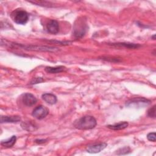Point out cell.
<instances>
[{"mask_svg":"<svg viewBox=\"0 0 156 156\" xmlns=\"http://www.w3.org/2000/svg\"><path fill=\"white\" fill-rule=\"evenodd\" d=\"M97 124L96 119L91 116H84L74 122V126L80 130H90L94 128Z\"/></svg>","mask_w":156,"mask_h":156,"instance_id":"obj_1","label":"cell"},{"mask_svg":"<svg viewBox=\"0 0 156 156\" xmlns=\"http://www.w3.org/2000/svg\"><path fill=\"white\" fill-rule=\"evenodd\" d=\"M16 47L21 48L24 49L30 50V51H49V52H57L59 51L57 48L55 47H51L46 46H38V45H24L18 43H13L12 44Z\"/></svg>","mask_w":156,"mask_h":156,"instance_id":"obj_2","label":"cell"},{"mask_svg":"<svg viewBox=\"0 0 156 156\" xmlns=\"http://www.w3.org/2000/svg\"><path fill=\"white\" fill-rule=\"evenodd\" d=\"M12 17L15 23L18 24H25L29 20L27 13L26 11L20 9L14 10L12 13Z\"/></svg>","mask_w":156,"mask_h":156,"instance_id":"obj_3","label":"cell"},{"mask_svg":"<svg viewBox=\"0 0 156 156\" xmlns=\"http://www.w3.org/2000/svg\"><path fill=\"white\" fill-rule=\"evenodd\" d=\"M151 101L144 98H135L127 101L126 105L129 107L141 108L149 105L151 104Z\"/></svg>","mask_w":156,"mask_h":156,"instance_id":"obj_4","label":"cell"},{"mask_svg":"<svg viewBox=\"0 0 156 156\" xmlns=\"http://www.w3.org/2000/svg\"><path fill=\"white\" fill-rule=\"evenodd\" d=\"M87 30V26L85 21L83 20H79L74 24V35L76 38H82L86 33Z\"/></svg>","mask_w":156,"mask_h":156,"instance_id":"obj_5","label":"cell"},{"mask_svg":"<svg viewBox=\"0 0 156 156\" xmlns=\"http://www.w3.org/2000/svg\"><path fill=\"white\" fill-rule=\"evenodd\" d=\"M49 114V110L44 106L39 105L35 107L32 113V115L38 119L44 118Z\"/></svg>","mask_w":156,"mask_h":156,"instance_id":"obj_6","label":"cell"},{"mask_svg":"<svg viewBox=\"0 0 156 156\" xmlns=\"http://www.w3.org/2000/svg\"><path fill=\"white\" fill-rule=\"evenodd\" d=\"M107 146V144L105 143L94 144L87 146L86 147V151L87 152L90 154H96L104 150Z\"/></svg>","mask_w":156,"mask_h":156,"instance_id":"obj_7","label":"cell"},{"mask_svg":"<svg viewBox=\"0 0 156 156\" xmlns=\"http://www.w3.org/2000/svg\"><path fill=\"white\" fill-rule=\"evenodd\" d=\"M47 31L52 34H56L59 31L58 23L55 20H51L46 24Z\"/></svg>","mask_w":156,"mask_h":156,"instance_id":"obj_8","label":"cell"},{"mask_svg":"<svg viewBox=\"0 0 156 156\" xmlns=\"http://www.w3.org/2000/svg\"><path fill=\"white\" fill-rule=\"evenodd\" d=\"M22 101L25 105L30 107L36 104L37 99L32 94L27 93L23 95Z\"/></svg>","mask_w":156,"mask_h":156,"instance_id":"obj_9","label":"cell"},{"mask_svg":"<svg viewBox=\"0 0 156 156\" xmlns=\"http://www.w3.org/2000/svg\"><path fill=\"white\" fill-rule=\"evenodd\" d=\"M41 98L46 102L51 105L55 104L57 101L56 96L52 93H44L42 94Z\"/></svg>","mask_w":156,"mask_h":156,"instance_id":"obj_10","label":"cell"},{"mask_svg":"<svg viewBox=\"0 0 156 156\" xmlns=\"http://www.w3.org/2000/svg\"><path fill=\"white\" fill-rule=\"evenodd\" d=\"M21 121V118L19 116H1V122H18Z\"/></svg>","mask_w":156,"mask_h":156,"instance_id":"obj_11","label":"cell"},{"mask_svg":"<svg viewBox=\"0 0 156 156\" xmlns=\"http://www.w3.org/2000/svg\"><path fill=\"white\" fill-rule=\"evenodd\" d=\"M66 69V67L63 66H46L44 69L45 71L48 73L51 74H56L63 72Z\"/></svg>","mask_w":156,"mask_h":156,"instance_id":"obj_12","label":"cell"},{"mask_svg":"<svg viewBox=\"0 0 156 156\" xmlns=\"http://www.w3.org/2000/svg\"><path fill=\"white\" fill-rule=\"evenodd\" d=\"M129 124L126 121H123L119 123H116L115 124H112V125H108L107 127L108 129H110L112 130H122L127 127Z\"/></svg>","mask_w":156,"mask_h":156,"instance_id":"obj_13","label":"cell"},{"mask_svg":"<svg viewBox=\"0 0 156 156\" xmlns=\"http://www.w3.org/2000/svg\"><path fill=\"white\" fill-rule=\"evenodd\" d=\"M16 141V136L15 135H13L10 138L2 141L1 143V144L6 148H9V147H12L15 144Z\"/></svg>","mask_w":156,"mask_h":156,"instance_id":"obj_14","label":"cell"},{"mask_svg":"<svg viewBox=\"0 0 156 156\" xmlns=\"http://www.w3.org/2000/svg\"><path fill=\"white\" fill-rule=\"evenodd\" d=\"M112 45L115 46H118V47H124L128 49H136L140 47V45L138 44L129 43H112Z\"/></svg>","mask_w":156,"mask_h":156,"instance_id":"obj_15","label":"cell"},{"mask_svg":"<svg viewBox=\"0 0 156 156\" xmlns=\"http://www.w3.org/2000/svg\"><path fill=\"white\" fill-rule=\"evenodd\" d=\"M21 125V127L23 129H24L26 130H27V131H29V132L35 130L37 129V126L35 124H34V123H32L30 121L23 122Z\"/></svg>","mask_w":156,"mask_h":156,"instance_id":"obj_16","label":"cell"},{"mask_svg":"<svg viewBox=\"0 0 156 156\" xmlns=\"http://www.w3.org/2000/svg\"><path fill=\"white\" fill-rule=\"evenodd\" d=\"M130 149L129 147H124L121 148L119 150H118L116 153L118 155H124V154H129L130 152Z\"/></svg>","mask_w":156,"mask_h":156,"instance_id":"obj_17","label":"cell"},{"mask_svg":"<svg viewBox=\"0 0 156 156\" xmlns=\"http://www.w3.org/2000/svg\"><path fill=\"white\" fill-rule=\"evenodd\" d=\"M155 105H154L148 110L147 115L149 117L155 118Z\"/></svg>","mask_w":156,"mask_h":156,"instance_id":"obj_18","label":"cell"},{"mask_svg":"<svg viewBox=\"0 0 156 156\" xmlns=\"http://www.w3.org/2000/svg\"><path fill=\"white\" fill-rule=\"evenodd\" d=\"M147 138L149 141L155 142V132L149 133L147 135Z\"/></svg>","mask_w":156,"mask_h":156,"instance_id":"obj_19","label":"cell"},{"mask_svg":"<svg viewBox=\"0 0 156 156\" xmlns=\"http://www.w3.org/2000/svg\"><path fill=\"white\" fill-rule=\"evenodd\" d=\"M44 81V79L42 77H35L34 79H33L31 81H30V84L33 85V84H36V83H41L42 82Z\"/></svg>","mask_w":156,"mask_h":156,"instance_id":"obj_20","label":"cell"},{"mask_svg":"<svg viewBox=\"0 0 156 156\" xmlns=\"http://www.w3.org/2000/svg\"><path fill=\"white\" fill-rule=\"evenodd\" d=\"M37 143H38V144H41V143H43L44 142L46 141V140H44V139H37L35 140V141Z\"/></svg>","mask_w":156,"mask_h":156,"instance_id":"obj_21","label":"cell"},{"mask_svg":"<svg viewBox=\"0 0 156 156\" xmlns=\"http://www.w3.org/2000/svg\"><path fill=\"white\" fill-rule=\"evenodd\" d=\"M155 35H154L153 36H152V38H153V40H155Z\"/></svg>","mask_w":156,"mask_h":156,"instance_id":"obj_22","label":"cell"}]
</instances>
